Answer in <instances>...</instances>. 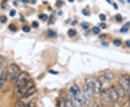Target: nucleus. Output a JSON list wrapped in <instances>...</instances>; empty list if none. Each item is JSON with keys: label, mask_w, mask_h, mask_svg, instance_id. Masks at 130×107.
Returning a JSON list of instances; mask_svg holds the SVG:
<instances>
[{"label": "nucleus", "mask_w": 130, "mask_h": 107, "mask_svg": "<svg viewBox=\"0 0 130 107\" xmlns=\"http://www.w3.org/2000/svg\"><path fill=\"white\" fill-rule=\"evenodd\" d=\"M32 2L33 4H36L37 2V0H32Z\"/></svg>", "instance_id": "79ce46f5"}, {"label": "nucleus", "mask_w": 130, "mask_h": 107, "mask_svg": "<svg viewBox=\"0 0 130 107\" xmlns=\"http://www.w3.org/2000/svg\"><path fill=\"white\" fill-rule=\"evenodd\" d=\"M119 2H121V3H122V4H124V3L123 0H119Z\"/></svg>", "instance_id": "c03bdc74"}, {"label": "nucleus", "mask_w": 130, "mask_h": 107, "mask_svg": "<svg viewBox=\"0 0 130 107\" xmlns=\"http://www.w3.org/2000/svg\"><path fill=\"white\" fill-rule=\"evenodd\" d=\"M70 100H71V101L72 103V105H73L74 107H83V103L80 102L76 97H74V96H72Z\"/></svg>", "instance_id": "9d476101"}, {"label": "nucleus", "mask_w": 130, "mask_h": 107, "mask_svg": "<svg viewBox=\"0 0 130 107\" xmlns=\"http://www.w3.org/2000/svg\"><path fill=\"white\" fill-rule=\"evenodd\" d=\"M115 19H116V21H118V22H122V20H123V17H122V16H121L120 14H117L115 16Z\"/></svg>", "instance_id": "aec40b11"}, {"label": "nucleus", "mask_w": 130, "mask_h": 107, "mask_svg": "<svg viewBox=\"0 0 130 107\" xmlns=\"http://www.w3.org/2000/svg\"><path fill=\"white\" fill-rule=\"evenodd\" d=\"M127 107H130V106H127Z\"/></svg>", "instance_id": "09e8293b"}, {"label": "nucleus", "mask_w": 130, "mask_h": 107, "mask_svg": "<svg viewBox=\"0 0 130 107\" xmlns=\"http://www.w3.org/2000/svg\"><path fill=\"white\" fill-rule=\"evenodd\" d=\"M106 1L107 2H108L109 4H111V1H110V0H106Z\"/></svg>", "instance_id": "37998d69"}, {"label": "nucleus", "mask_w": 130, "mask_h": 107, "mask_svg": "<svg viewBox=\"0 0 130 107\" xmlns=\"http://www.w3.org/2000/svg\"><path fill=\"white\" fill-rule=\"evenodd\" d=\"M113 7H115V9H118V6H117V5H116V3H113Z\"/></svg>", "instance_id": "4c0bfd02"}, {"label": "nucleus", "mask_w": 130, "mask_h": 107, "mask_svg": "<svg viewBox=\"0 0 130 107\" xmlns=\"http://www.w3.org/2000/svg\"><path fill=\"white\" fill-rule=\"evenodd\" d=\"M70 91L73 96H77L80 93V89H79V88L77 84L72 85L71 86V88H70Z\"/></svg>", "instance_id": "1a4fd4ad"}, {"label": "nucleus", "mask_w": 130, "mask_h": 107, "mask_svg": "<svg viewBox=\"0 0 130 107\" xmlns=\"http://www.w3.org/2000/svg\"><path fill=\"white\" fill-rule=\"evenodd\" d=\"M127 2H128L130 4V0H127Z\"/></svg>", "instance_id": "de8ad7c7"}, {"label": "nucleus", "mask_w": 130, "mask_h": 107, "mask_svg": "<svg viewBox=\"0 0 130 107\" xmlns=\"http://www.w3.org/2000/svg\"><path fill=\"white\" fill-rule=\"evenodd\" d=\"M100 27L102 29H106V24L105 23H101L100 24Z\"/></svg>", "instance_id": "f704fd0d"}, {"label": "nucleus", "mask_w": 130, "mask_h": 107, "mask_svg": "<svg viewBox=\"0 0 130 107\" xmlns=\"http://www.w3.org/2000/svg\"><path fill=\"white\" fill-rule=\"evenodd\" d=\"M130 28V22H126V23L122 27V28L120 29V32L122 33H126L128 30H129V29Z\"/></svg>", "instance_id": "2eb2a0df"}, {"label": "nucleus", "mask_w": 130, "mask_h": 107, "mask_svg": "<svg viewBox=\"0 0 130 107\" xmlns=\"http://www.w3.org/2000/svg\"><path fill=\"white\" fill-rule=\"evenodd\" d=\"M30 81H31V79H30V77L28 73H25V72L21 73V74L20 75L18 80L16 81L15 89H16L17 92L18 93L21 89H23Z\"/></svg>", "instance_id": "f257e3e1"}, {"label": "nucleus", "mask_w": 130, "mask_h": 107, "mask_svg": "<svg viewBox=\"0 0 130 107\" xmlns=\"http://www.w3.org/2000/svg\"><path fill=\"white\" fill-rule=\"evenodd\" d=\"M7 72L6 71H3L2 73V74L0 75V91L3 88L4 85H5L6 80L7 78Z\"/></svg>", "instance_id": "6e6552de"}, {"label": "nucleus", "mask_w": 130, "mask_h": 107, "mask_svg": "<svg viewBox=\"0 0 130 107\" xmlns=\"http://www.w3.org/2000/svg\"><path fill=\"white\" fill-rule=\"evenodd\" d=\"M33 86H34V84H33V82H32V81H30V82H29V83H28V84H27L25 87H24L23 89H21V90H20L18 93L19 95L23 98V96H24V94L26 93L29 89H31V88L33 87Z\"/></svg>", "instance_id": "0eeeda50"}, {"label": "nucleus", "mask_w": 130, "mask_h": 107, "mask_svg": "<svg viewBox=\"0 0 130 107\" xmlns=\"http://www.w3.org/2000/svg\"><path fill=\"white\" fill-rule=\"evenodd\" d=\"M76 24H77V21L74 20V22H72V25H75Z\"/></svg>", "instance_id": "ea45409f"}, {"label": "nucleus", "mask_w": 130, "mask_h": 107, "mask_svg": "<svg viewBox=\"0 0 130 107\" xmlns=\"http://www.w3.org/2000/svg\"><path fill=\"white\" fill-rule=\"evenodd\" d=\"M56 5L57 6V7H61V5H62V2L61 1H60V0H58L57 2H56Z\"/></svg>", "instance_id": "2f4dec72"}, {"label": "nucleus", "mask_w": 130, "mask_h": 107, "mask_svg": "<svg viewBox=\"0 0 130 107\" xmlns=\"http://www.w3.org/2000/svg\"><path fill=\"white\" fill-rule=\"evenodd\" d=\"M38 22L37 21H33L32 22V26L34 28H37L38 27Z\"/></svg>", "instance_id": "c756f323"}, {"label": "nucleus", "mask_w": 130, "mask_h": 107, "mask_svg": "<svg viewBox=\"0 0 130 107\" xmlns=\"http://www.w3.org/2000/svg\"><path fill=\"white\" fill-rule=\"evenodd\" d=\"M102 37L103 39H104V37H106V35H102L100 36V38H101V39H102Z\"/></svg>", "instance_id": "58836bf2"}, {"label": "nucleus", "mask_w": 130, "mask_h": 107, "mask_svg": "<svg viewBox=\"0 0 130 107\" xmlns=\"http://www.w3.org/2000/svg\"><path fill=\"white\" fill-rule=\"evenodd\" d=\"M76 34H77V31L74 29H70L68 31V35L70 37H74V35H76Z\"/></svg>", "instance_id": "f3484780"}, {"label": "nucleus", "mask_w": 130, "mask_h": 107, "mask_svg": "<svg viewBox=\"0 0 130 107\" xmlns=\"http://www.w3.org/2000/svg\"><path fill=\"white\" fill-rule=\"evenodd\" d=\"M116 91L118 92V94L119 96V97H124L126 94V91L123 89L122 87H121L120 86H119L116 89Z\"/></svg>", "instance_id": "4468645a"}, {"label": "nucleus", "mask_w": 130, "mask_h": 107, "mask_svg": "<svg viewBox=\"0 0 130 107\" xmlns=\"http://www.w3.org/2000/svg\"><path fill=\"white\" fill-rule=\"evenodd\" d=\"M36 89L35 88V86H33V87H32L31 89H29L28 91L24 94V96H23V98H28V97H29V96H32V94L36 92Z\"/></svg>", "instance_id": "f8f14e48"}, {"label": "nucleus", "mask_w": 130, "mask_h": 107, "mask_svg": "<svg viewBox=\"0 0 130 107\" xmlns=\"http://www.w3.org/2000/svg\"><path fill=\"white\" fill-rule=\"evenodd\" d=\"M23 30L25 33H28V32L30 31V27H28V26H24L23 28Z\"/></svg>", "instance_id": "bb28decb"}, {"label": "nucleus", "mask_w": 130, "mask_h": 107, "mask_svg": "<svg viewBox=\"0 0 130 107\" xmlns=\"http://www.w3.org/2000/svg\"><path fill=\"white\" fill-rule=\"evenodd\" d=\"M9 29L11 30V31H16L17 30V28H16V26L13 24H9Z\"/></svg>", "instance_id": "a878e982"}, {"label": "nucleus", "mask_w": 130, "mask_h": 107, "mask_svg": "<svg viewBox=\"0 0 130 107\" xmlns=\"http://www.w3.org/2000/svg\"><path fill=\"white\" fill-rule=\"evenodd\" d=\"M85 86H88V88L90 89H94V84H95V81H93L92 78H86L85 80Z\"/></svg>", "instance_id": "9b49d317"}, {"label": "nucleus", "mask_w": 130, "mask_h": 107, "mask_svg": "<svg viewBox=\"0 0 130 107\" xmlns=\"http://www.w3.org/2000/svg\"><path fill=\"white\" fill-rule=\"evenodd\" d=\"M47 34L49 37H56V33H55L54 30H47Z\"/></svg>", "instance_id": "dca6fc26"}, {"label": "nucleus", "mask_w": 130, "mask_h": 107, "mask_svg": "<svg viewBox=\"0 0 130 107\" xmlns=\"http://www.w3.org/2000/svg\"><path fill=\"white\" fill-rule=\"evenodd\" d=\"M103 75L105 76V78H106L108 81H111V80H113L114 78V75H113V73H112L111 71H110V70H107V71H106Z\"/></svg>", "instance_id": "ddd939ff"}, {"label": "nucleus", "mask_w": 130, "mask_h": 107, "mask_svg": "<svg viewBox=\"0 0 130 107\" xmlns=\"http://www.w3.org/2000/svg\"><path fill=\"white\" fill-rule=\"evenodd\" d=\"M82 12H83V14L84 15H85V16H90V12H89L88 9H83Z\"/></svg>", "instance_id": "cd10ccee"}, {"label": "nucleus", "mask_w": 130, "mask_h": 107, "mask_svg": "<svg viewBox=\"0 0 130 107\" xmlns=\"http://www.w3.org/2000/svg\"><path fill=\"white\" fill-rule=\"evenodd\" d=\"M74 0H68V2H73Z\"/></svg>", "instance_id": "a18cd8bd"}, {"label": "nucleus", "mask_w": 130, "mask_h": 107, "mask_svg": "<svg viewBox=\"0 0 130 107\" xmlns=\"http://www.w3.org/2000/svg\"><path fill=\"white\" fill-rule=\"evenodd\" d=\"M5 58L3 56H0V70L2 68L3 65H5Z\"/></svg>", "instance_id": "a211bd4d"}, {"label": "nucleus", "mask_w": 130, "mask_h": 107, "mask_svg": "<svg viewBox=\"0 0 130 107\" xmlns=\"http://www.w3.org/2000/svg\"><path fill=\"white\" fill-rule=\"evenodd\" d=\"M81 26H82V28H83V29L87 30V29H88L89 28L90 24H89L88 22H83L81 23Z\"/></svg>", "instance_id": "6ab92c4d"}, {"label": "nucleus", "mask_w": 130, "mask_h": 107, "mask_svg": "<svg viewBox=\"0 0 130 107\" xmlns=\"http://www.w3.org/2000/svg\"><path fill=\"white\" fill-rule=\"evenodd\" d=\"M129 89L127 91V93H128V97H129V99L130 101V76L129 77Z\"/></svg>", "instance_id": "72a5a7b5"}, {"label": "nucleus", "mask_w": 130, "mask_h": 107, "mask_svg": "<svg viewBox=\"0 0 130 107\" xmlns=\"http://www.w3.org/2000/svg\"><path fill=\"white\" fill-rule=\"evenodd\" d=\"M119 86L122 87L123 89L125 90L126 91H128L129 87V78H127L125 75H121L119 77Z\"/></svg>", "instance_id": "7ed1b4c3"}, {"label": "nucleus", "mask_w": 130, "mask_h": 107, "mask_svg": "<svg viewBox=\"0 0 130 107\" xmlns=\"http://www.w3.org/2000/svg\"><path fill=\"white\" fill-rule=\"evenodd\" d=\"M22 2H23V3H27L28 2V0H20Z\"/></svg>", "instance_id": "a19ab883"}, {"label": "nucleus", "mask_w": 130, "mask_h": 107, "mask_svg": "<svg viewBox=\"0 0 130 107\" xmlns=\"http://www.w3.org/2000/svg\"><path fill=\"white\" fill-rule=\"evenodd\" d=\"M92 107H101V106H99V104H98V103L95 102V103H93V106H92Z\"/></svg>", "instance_id": "c9c22d12"}, {"label": "nucleus", "mask_w": 130, "mask_h": 107, "mask_svg": "<svg viewBox=\"0 0 130 107\" xmlns=\"http://www.w3.org/2000/svg\"><path fill=\"white\" fill-rule=\"evenodd\" d=\"M108 92L110 95V98L113 102H116L119 98V96L118 94V92L116 91V89L114 86H111L108 89Z\"/></svg>", "instance_id": "39448f33"}, {"label": "nucleus", "mask_w": 130, "mask_h": 107, "mask_svg": "<svg viewBox=\"0 0 130 107\" xmlns=\"http://www.w3.org/2000/svg\"><path fill=\"white\" fill-rule=\"evenodd\" d=\"M38 17H39V19H42V20L45 21V20H46L47 19H48V16H47V14H41L38 16Z\"/></svg>", "instance_id": "4be33fe9"}, {"label": "nucleus", "mask_w": 130, "mask_h": 107, "mask_svg": "<svg viewBox=\"0 0 130 107\" xmlns=\"http://www.w3.org/2000/svg\"><path fill=\"white\" fill-rule=\"evenodd\" d=\"M93 32L95 34H98L101 32V30H100V28H98V27H93Z\"/></svg>", "instance_id": "393cba45"}, {"label": "nucleus", "mask_w": 130, "mask_h": 107, "mask_svg": "<svg viewBox=\"0 0 130 107\" xmlns=\"http://www.w3.org/2000/svg\"><path fill=\"white\" fill-rule=\"evenodd\" d=\"M113 44H114V45H116V46L119 47L121 45V41L120 40H118V39H116V40H113Z\"/></svg>", "instance_id": "5701e85b"}, {"label": "nucleus", "mask_w": 130, "mask_h": 107, "mask_svg": "<svg viewBox=\"0 0 130 107\" xmlns=\"http://www.w3.org/2000/svg\"><path fill=\"white\" fill-rule=\"evenodd\" d=\"M99 18H100V19H101V21H105L106 17V15L104 14H101L99 15Z\"/></svg>", "instance_id": "c85d7f7f"}, {"label": "nucleus", "mask_w": 130, "mask_h": 107, "mask_svg": "<svg viewBox=\"0 0 130 107\" xmlns=\"http://www.w3.org/2000/svg\"><path fill=\"white\" fill-rule=\"evenodd\" d=\"M20 74H21L20 68L18 65L16 64H12L9 65L8 70H7V75L9 76V79L12 81H17Z\"/></svg>", "instance_id": "f03ea898"}, {"label": "nucleus", "mask_w": 130, "mask_h": 107, "mask_svg": "<svg viewBox=\"0 0 130 107\" xmlns=\"http://www.w3.org/2000/svg\"><path fill=\"white\" fill-rule=\"evenodd\" d=\"M126 46L128 47H130V40H127V41L126 42Z\"/></svg>", "instance_id": "e433bc0d"}, {"label": "nucleus", "mask_w": 130, "mask_h": 107, "mask_svg": "<svg viewBox=\"0 0 130 107\" xmlns=\"http://www.w3.org/2000/svg\"><path fill=\"white\" fill-rule=\"evenodd\" d=\"M102 84L100 82L99 80H97L95 81V84H94V89H93V92L94 94L95 95H98L101 94V91H102Z\"/></svg>", "instance_id": "423d86ee"}, {"label": "nucleus", "mask_w": 130, "mask_h": 107, "mask_svg": "<svg viewBox=\"0 0 130 107\" xmlns=\"http://www.w3.org/2000/svg\"><path fill=\"white\" fill-rule=\"evenodd\" d=\"M0 21H1L2 23H5V22H7V17L5 16V15L1 16V17H0Z\"/></svg>", "instance_id": "b1692460"}, {"label": "nucleus", "mask_w": 130, "mask_h": 107, "mask_svg": "<svg viewBox=\"0 0 130 107\" xmlns=\"http://www.w3.org/2000/svg\"><path fill=\"white\" fill-rule=\"evenodd\" d=\"M65 107H74L71 100H67L65 101Z\"/></svg>", "instance_id": "412c9836"}, {"label": "nucleus", "mask_w": 130, "mask_h": 107, "mask_svg": "<svg viewBox=\"0 0 130 107\" xmlns=\"http://www.w3.org/2000/svg\"><path fill=\"white\" fill-rule=\"evenodd\" d=\"M16 14V11L14 10V9H12L11 11H10V12H9V14H10V16L11 17H14V15Z\"/></svg>", "instance_id": "7c9ffc66"}, {"label": "nucleus", "mask_w": 130, "mask_h": 107, "mask_svg": "<svg viewBox=\"0 0 130 107\" xmlns=\"http://www.w3.org/2000/svg\"><path fill=\"white\" fill-rule=\"evenodd\" d=\"M78 1H79V2H83V0H78Z\"/></svg>", "instance_id": "49530a36"}, {"label": "nucleus", "mask_w": 130, "mask_h": 107, "mask_svg": "<svg viewBox=\"0 0 130 107\" xmlns=\"http://www.w3.org/2000/svg\"><path fill=\"white\" fill-rule=\"evenodd\" d=\"M101 98L103 103H104V104H108L109 103L110 101H111V100L110 98L108 90H106V89L102 90V91L101 93Z\"/></svg>", "instance_id": "20e7f679"}, {"label": "nucleus", "mask_w": 130, "mask_h": 107, "mask_svg": "<svg viewBox=\"0 0 130 107\" xmlns=\"http://www.w3.org/2000/svg\"><path fill=\"white\" fill-rule=\"evenodd\" d=\"M25 104H24L23 103V102H20L19 103H18L17 104V106L15 107H25Z\"/></svg>", "instance_id": "473e14b6"}]
</instances>
